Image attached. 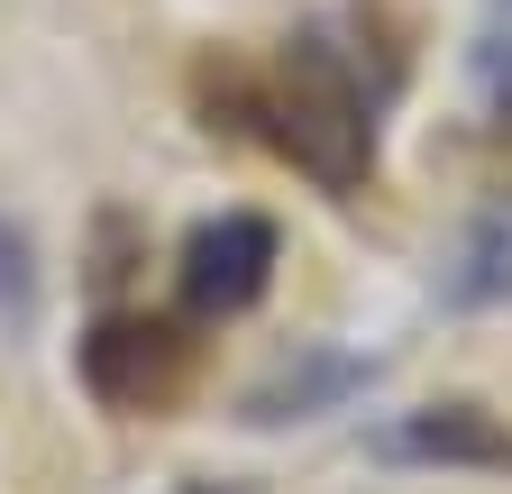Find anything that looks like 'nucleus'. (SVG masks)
I'll return each instance as SVG.
<instances>
[{
  "instance_id": "obj_1",
  "label": "nucleus",
  "mask_w": 512,
  "mask_h": 494,
  "mask_svg": "<svg viewBox=\"0 0 512 494\" xmlns=\"http://www.w3.org/2000/svg\"><path fill=\"white\" fill-rule=\"evenodd\" d=\"M247 138H266L320 193H366V174H375V92L357 83V65L320 28H302L256 65Z\"/></svg>"
},
{
  "instance_id": "obj_2",
  "label": "nucleus",
  "mask_w": 512,
  "mask_h": 494,
  "mask_svg": "<svg viewBox=\"0 0 512 494\" xmlns=\"http://www.w3.org/2000/svg\"><path fill=\"white\" fill-rule=\"evenodd\" d=\"M74 376L101 412L156 421L202 385V321L192 312H101L74 339Z\"/></svg>"
},
{
  "instance_id": "obj_3",
  "label": "nucleus",
  "mask_w": 512,
  "mask_h": 494,
  "mask_svg": "<svg viewBox=\"0 0 512 494\" xmlns=\"http://www.w3.org/2000/svg\"><path fill=\"white\" fill-rule=\"evenodd\" d=\"M275 266H284V229L266 211H211L174 247V293H183L192 321H238L266 302Z\"/></svg>"
},
{
  "instance_id": "obj_4",
  "label": "nucleus",
  "mask_w": 512,
  "mask_h": 494,
  "mask_svg": "<svg viewBox=\"0 0 512 494\" xmlns=\"http://www.w3.org/2000/svg\"><path fill=\"white\" fill-rule=\"evenodd\" d=\"M384 467H467V476H512V421L485 403H421L366 440Z\"/></svg>"
},
{
  "instance_id": "obj_5",
  "label": "nucleus",
  "mask_w": 512,
  "mask_h": 494,
  "mask_svg": "<svg viewBox=\"0 0 512 494\" xmlns=\"http://www.w3.org/2000/svg\"><path fill=\"white\" fill-rule=\"evenodd\" d=\"M375 385V366L366 357H339V348H302L284 376H266L247 394V421L256 430H275V421H311V412H330V403H348V394H366Z\"/></svg>"
},
{
  "instance_id": "obj_6",
  "label": "nucleus",
  "mask_w": 512,
  "mask_h": 494,
  "mask_svg": "<svg viewBox=\"0 0 512 494\" xmlns=\"http://www.w3.org/2000/svg\"><path fill=\"white\" fill-rule=\"evenodd\" d=\"M439 302L448 312H494V302H512V202L467 220L458 257H448V275H439Z\"/></svg>"
},
{
  "instance_id": "obj_7",
  "label": "nucleus",
  "mask_w": 512,
  "mask_h": 494,
  "mask_svg": "<svg viewBox=\"0 0 512 494\" xmlns=\"http://www.w3.org/2000/svg\"><path fill=\"white\" fill-rule=\"evenodd\" d=\"M28 302H37V284H28V238L0 220V312H10V321H28Z\"/></svg>"
},
{
  "instance_id": "obj_8",
  "label": "nucleus",
  "mask_w": 512,
  "mask_h": 494,
  "mask_svg": "<svg viewBox=\"0 0 512 494\" xmlns=\"http://www.w3.org/2000/svg\"><path fill=\"white\" fill-rule=\"evenodd\" d=\"M485 92H494V110H503V129H512V0H503V19H494V37H485Z\"/></svg>"
},
{
  "instance_id": "obj_9",
  "label": "nucleus",
  "mask_w": 512,
  "mask_h": 494,
  "mask_svg": "<svg viewBox=\"0 0 512 494\" xmlns=\"http://www.w3.org/2000/svg\"><path fill=\"white\" fill-rule=\"evenodd\" d=\"M192 494H220V485H192Z\"/></svg>"
}]
</instances>
